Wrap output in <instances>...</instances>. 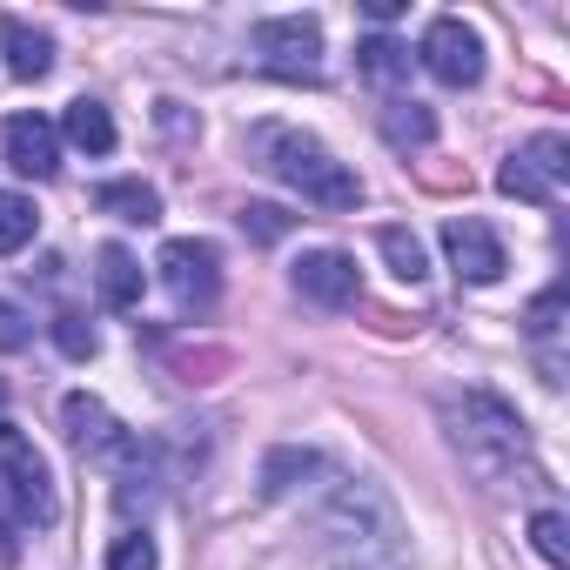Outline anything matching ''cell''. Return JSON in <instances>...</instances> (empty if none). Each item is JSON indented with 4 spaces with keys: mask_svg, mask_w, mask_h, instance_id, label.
<instances>
[{
    "mask_svg": "<svg viewBox=\"0 0 570 570\" xmlns=\"http://www.w3.org/2000/svg\"><path fill=\"white\" fill-rule=\"evenodd\" d=\"M316 530L330 537L336 563H390L403 570V550H410V530H403V510L390 503L383 483H336L330 503L316 510Z\"/></svg>",
    "mask_w": 570,
    "mask_h": 570,
    "instance_id": "cell-1",
    "label": "cell"
},
{
    "mask_svg": "<svg viewBox=\"0 0 570 570\" xmlns=\"http://www.w3.org/2000/svg\"><path fill=\"white\" fill-rule=\"evenodd\" d=\"M248 161L268 168L282 188H296V195L316 202V208H356V202H363V181H356L316 135H303V128H282V121L255 128V135H248Z\"/></svg>",
    "mask_w": 570,
    "mask_h": 570,
    "instance_id": "cell-2",
    "label": "cell"
},
{
    "mask_svg": "<svg viewBox=\"0 0 570 570\" xmlns=\"http://www.w3.org/2000/svg\"><path fill=\"white\" fill-rule=\"evenodd\" d=\"M443 430H450V450L483 476V483H503L517 463H523V423L503 396L490 390H463V396H443Z\"/></svg>",
    "mask_w": 570,
    "mask_h": 570,
    "instance_id": "cell-3",
    "label": "cell"
},
{
    "mask_svg": "<svg viewBox=\"0 0 570 570\" xmlns=\"http://www.w3.org/2000/svg\"><path fill=\"white\" fill-rule=\"evenodd\" d=\"M0 483H8V497H14V510H21V523H55L61 517V497H55V470H48V456L14 430V423H0Z\"/></svg>",
    "mask_w": 570,
    "mask_h": 570,
    "instance_id": "cell-4",
    "label": "cell"
},
{
    "mask_svg": "<svg viewBox=\"0 0 570 570\" xmlns=\"http://www.w3.org/2000/svg\"><path fill=\"white\" fill-rule=\"evenodd\" d=\"M262 68L268 75H289V81H316L323 75V21L316 14H275L255 28Z\"/></svg>",
    "mask_w": 570,
    "mask_h": 570,
    "instance_id": "cell-5",
    "label": "cell"
},
{
    "mask_svg": "<svg viewBox=\"0 0 570 570\" xmlns=\"http://www.w3.org/2000/svg\"><path fill=\"white\" fill-rule=\"evenodd\" d=\"M563 181H570V141H563V135H537V141H523V148L497 168V188L517 195V202H557Z\"/></svg>",
    "mask_w": 570,
    "mask_h": 570,
    "instance_id": "cell-6",
    "label": "cell"
},
{
    "mask_svg": "<svg viewBox=\"0 0 570 570\" xmlns=\"http://www.w3.org/2000/svg\"><path fill=\"white\" fill-rule=\"evenodd\" d=\"M416 61H423L443 88H476V81H483V41H476V28L456 21V14H443V21L423 28Z\"/></svg>",
    "mask_w": 570,
    "mask_h": 570,
    "instance_id": "cell-7",
    "label": "cell"
},
{
    "mask_svg": "<svg viewBox=\"0 0 570 570\" xmlns=\"http://www.w3.org/2000/svg\"><path fill=\"white\" fill-rule=\"evenodd\" d=\"M155 268H161L168 296H175L181 309H208L215 289H222V255H215V242H195V235H175Z\"/></svg>",
    "mask_w": 570,
    "mask_h": 570,
    "instance_id": "cell-8",
    "label": "cell"
},
{
    "mask_svg": "<svg viewBox=\"0 0 570 570\" xmlns=\"http://www.w3.org/2000/svg\"><path fill=\"white\" fill-rule=\"evenodd\" d=\"M296 296H309V303H323V309H350V303L363 296L356 255H343V248H309V255L296 262Z\"/></svg>",
    "mask_w": 570,
    "mask_h": 570,
    "instance_id": "cell-9",
    "label": "cell"
},
{
    "mask_svg": "<svg viewBox=\"0 0 570 570\" xmlns=\"http://www.w3.org/2000/svg\"><path fill=\"white\" fill-rule=\"evenodd\" d=\"M443 255H450V268L463 275V282H497L510 262H503V242L490 235V222H476V215H450L443 222Z\"/></svg>",
    "mask_w": 570,
    "mask_h": 570,
    "instance_id": "cell-10",
    "label": "cell"
},
{
    "mask_svg": "<svg viewBox=\"0 0 570 570\" xmlns=\"http://www.w3.org/2000/svg\"><path fill=\"white\" fill-rule=\"evenodd\" d=\"M61 423H68V443L81 450V456H95V463H115L121 450H128V430L115 423V410L101 403V396H68L61 403Z\"/></svg>",
    "mask_w": 570,
    "mask_h": 570,
    "instance_id": "cell-11",
    "label": "cell"
},
{
    "mask_svg": "<svg viewBox=\"0 0 570 570\" xmlns=\"http://www.w3.org/2000/svg\"><path fill=\"white\" fill-rule=\"evenodd\" d=\"M0 148H8L14 175H35V181H48L61 168V128L41 121V115H14L8 128H0Z\"/></svg>",
    "mask_w": 570,
    "mask_h": 570,
    "instance_id": "cell-12",
    "label": "cell"
},
{
    "mask_svg": "<svg viewBox=\"0 0 570 570\" xmlns=\"http://www.w3.org/2000/svg\"><path fill=\"white\" fill-rule=\"evenodd\" d=\"M563 282L557 289H543L537 303H530V316H523V330H530V343H537V370H543V383L550 390H563V356H557V336H563Z\"/></svg>",
    "mask_w": 570,
    "mask_h": 570,
    "instance_id": "cell-13",
    "label": "cell"
},
{
    "mask_svg": "<svg viewBox=\"0 0 570 570\" xmlns=\"http://www.w3.org/2000/svg\"><path fill=\"white\" fill-rule=\"evenodd\" d=\"M323 470H330V463H323V450L282 443V450H268V456H262V497H268V503H282V497L309 490V476H323Z\"/></svg>",
    "mask_w": 570,
    "mask_h": 570,
    "instance_id": "cell-14",
    "label": "cell"
},
{
    "mask_svg": "<svg viewBox=\"0 0 570 570\" xmlns=\"http://www.w3.org/2000/svg\"><path fill=\"white\" fill-rule=\"evenodd\" d=\"M0 55H8V75H14V81H41V75L55 68V41H48L41 28L14 21V14H0Z\"/></svg>",
    "mask_w": 570,
    "mask_h": 570,
    "instance_id": "cell-15",
    "label": "cell"
},
{
    "mask_svg": "<svg viewBox=\"0 0 570 570\" xmlns=\"http://www.w3.org/2000/svg\"><path fill=\"white\" fill-rule=\"evenodd\" d=\"M95 289H101L108 309H135L141 289H148V275H141V262H135L121 242H108V248L95 255Z\"/></svg>",
    "mask_w": 570,
    "mask_h": 570,
    "instance_id": "cell-16",
    "label": "cell"
},
{
    "mask_svg": "<svg viewBox=\"0 0 570 570\" xmlns=\"http://www.w3.org/2000/svg\"><path fill=\"white\" fill-rule=\"evenodd\" d=\"M95 208H101V215H115V222H135V228H155V222H161V195H155L141 175L101 181V188H95Z\"/></svg>",
    "mask_w": 570,
    "mask_h": 570,
    "instance_id": "cell-17",
    "label": "cell"
},
{
    "mask_svg": "<svg viewBox=\"0 0 570 570\" xmlns=\"http://www.w3.org/2000/svg\"><path fill=\"white\" fill-rule=\"evenodd\" d=\"M61 135H68L81 155H108V148H115V115H108L101 101H88V95H81V101H68Z\"/></svg>",
    "mask_w": 570,
    "mask_h": 570,
    "instance_id": "cell-18",
    "label": "cell"
},
{
    "mask_svg": "<svg viewBox=\"0 0 570 570\" xmlns=\"http://www.w3.org/2000/svg\"><path fill=\"white\" fill-rule=\"evenodd\" d=\"M410 61H416V55H410L403 41H390V35H370V41L356 48V68H363L376 88H396V81H410Z\"/></svg>",
    "mask_w": 570,
    "mask_h": 570,
    "instance_id": "cell-19",
    "label": "cell"
},
{
    "mask_svg": "<svg viewBox=\"0 0 570 570\" xmlns=\"http://www.w3.org/2000/svg\"><path fill=\"white\" fill-rule=\"evenodd\" d=\"M383 135H390V148H430L436 141V115L423 101H390L383 108Z\"/></svg>",
    "mask_w": 570,
    "mask_h": 570,
    "instance_id": "cell-20",
    "label": "cell"
},
{
    "mask_svg": "<svg viewBox=\"0 0 570 570\" xmlns=\"http://www.w3.org/2000/svg\"><path fill=\"white\" fill-rule=\"evenodd\" d=\"M35 228H41V208L14 188H0V255H21L35 242Z\"/></svg>",
    "mask_w": 570,
    "mask_h": 570,
    "instance_id": "cell-21",
    "label": "cell"
},
{
    "mask_svg": "<svg viewBox=\"0 0 570 570\" xmlns=\"http://www.w3.org/2000/svg\"><path fill=\"white\" fill-rule=\"evenodd\" d=\"M376 248L390 255V268H396L403 282H423V275H430V255H423V242H416L410 228H376Z\"/></svg>",
    "mask_w": 570,
    "mask_h": 570,
    "instance_id": "cell-22",
    "label": "cell"
},
{
    "mask_svg": "<svg viewBox=\"0 0 570 570\" xmlns=\"http://www.w3.org/2000/svg\"><path fill=\"white\" fill-rule=\"evenodd\" d=\"M48 330H55V343H61V356H68V363H88V356L101 350V336H95V323H88L81 309H61Z\"/></svg>",
    "mask_w": 570,
    "mask_h": 570,
    "instance_id": "cell-23",
    "label": "cell"
},
{
    "mask_svg": "<svg viewBox=\"0 0 570 570\" xmlns=\"http://www.w3.org/2000/svg\"><path fill=\"white\" fill-rule=\"evenodd\" d=\"M530 543H537L543 563H557V570L570 563V523H563L557 510H537V517H530Z\"/></svg>",
    "mask_w": 570,
    "mask_h": 570,
    "instance_id": "cell-24",
    "label": "cell"
},
{
    "mask_svg": "<svg viewBox=\"0 0 570 570\" xmlns=\"http://www.w3.org/2000/svg\"><path fill=\"white\" fill-rule=\"evenodd\" d=\"M155 563H161V550H155L148 530H121L108 543V570H155Z\"/></svg>",
    "mask_w": 570,
    "mask_h": 570,
    "instance_id": "cell-25",
    "label": "cell"
},
{
    "mask_svg": "<svg viewBox=\"0 0 570 570\" xmlns=\"http://www.w3.org/2000/svg\"><path fill=\"white\" fill-rule=\"evenodd\" d=\"M242 228H248L255 242H282V235L296 228V215H282V208H268V202H248V208H242Z\"/></svg>",
    "mask_w": 570,
    "mask_h": 570,
    "instance_id": "cell-26",
    "label": "cell"
},
{
    "mask_svg": "<svg viewBox=\"0 0 570 570\" xmlns=\"http://www.w3.org/2000/svg\"><path fill=\"white\" fill-rule=\"evenodd\" d=\"M28 343H35V323H28L14 303H0V350L14 356V350H28Z\"/></svg>",
    "mask_w": 570,
    "mask_h": 570,
    "instance_id": "cell-27",
    "label": "cell"
},
{
    "mask_svg": "<svg viewBox=\"0 0 570 570\" xmlns=\"http://www.w3.org/2000/svg\"><path fill=\"white\" fill-rule=\"evenodd\" d=\"M14 537H21V510H14L8 483H0V557H14Z\"/></svg>",
    "mask_w": 570,
    "mask_h": 570,
    "instance_id": "cell-28",
    "label": "cell"
},
{
    "mask_svg": "<svg viewBox=\"0 0 570 570\" xmlns=\"http://www.w3.org/2000/svg\"><path fill=\"white\" fill-rule=\"evenodd\" d=\"M336 570H390V563H336Z\"/></svg>",
    "mask_w": 570,
    "mask_h": 570,
    "instance_id": "cell-29",
    "label": "cell"
},
{
    "mask_svg": "<svg viewBox=\"0 0 570 570\" xmlns=\"http://www.w3.org/2000/svg\"><path fill=\"white\" fill-rule=\"evenodd\" d=\"M0 423H8V383H0Z\"/></svg>",
    "mask_w": 570,
    "mask_h": 570,
    "instance_id": "cell-30",
    "label": "cell"
}]
</instances>
